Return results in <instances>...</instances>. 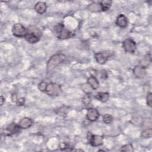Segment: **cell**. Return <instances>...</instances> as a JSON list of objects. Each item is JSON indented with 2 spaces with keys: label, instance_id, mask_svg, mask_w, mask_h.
Instances as JSON below:
<instances>
[{
  "label": "cell",
  "instance_id": "1",
  "mask_svg": "<svg viewBox=\"0 0 152 152\" xmlns=\"http://www.w3.org/2000/svg\"><path fill=\"white\" fill-rule=\"evenodd\" d=\"M41 31L35 26H30L27 29V33L24 36L25 40L29 43H36L40 39Z\"/></svg>",
  "mask_w": 152,
  "mask_h": 152
},
{
  "label": "cell",
  "instance_id": "2",
  "mask_svg": "<svg viewBox=\"0 0 152 152\" xmlns=\"http://www.w3.org/2000/svg\"><path fill=\"white\" fill-rule=\"evenodd\" d=\"M66 59V56L62 53H57L52 55L47 62V72H50Z\"/></svg>",
  "mask_w": 152,
  "mask_h": 152
},
{
  "label": "cell",
  "instance_id": "3",
  "mask_svg": "<svg viewBox=\"0 0 152 152\" xmlns=\"http://www.w3.org/2000/svg\"><path fill=\"white\" fill-rule=\"evenodd\" d=\"M53 33L55 36L59 39H68L72 36V33L62 23H58L54 26Z\"/></svg>",
  "mask_w": 152,
  "mask_h": 152
},
{
  "label": "cell",
  "instance_id": "4",
  "mask_svg": "<svg viewBox=\"0 0 152 152\" xmlns=\"http://www.w3.org/2000/svg\"><path fill=\"white\" fill-rule=\"evenodd\" d=\"M115 55V51L113 50H106L103 52H99L94 53V58L96 62L100 64H104L107 61L112 57Z\"/></svg>",
  "mask_w": 152,
  "mask_h": 152
},
{
  "label": "cell",
  "instance_id": "5",
  "mask_svg": "<svg viewBox=\"0 0 152 152\" xmlns=\"http://www.w3.org/2000/svg\"><path fill=\"white\" fill-rule=\"evenodd\" d=\"M61 86L54 83H50L48 84L45 92L49 96H57L61 92Z\"/></svg>",
  "mask_w": 152,
  "mask_h": 152
},
{
  "label": "cell",
  "instance_id": "6",
  "mask_svg": "<svg viewBox=\"0 0 152 152\" xmlns=\"http://www.w3.org/2000/svg\"><path fill=\"white\" fill-rule=\"evenodd\" d=\"M12 32L14 36L17 37H24L27 33V29L20 23L15 24L12 28Z\"/></svg>",
  "mask_w": 152,
  "mask_h": 152
},
{
  "label": "cell",
  "instance_id": "7",
  "mask_svg": "<svg viewBox=\"0 0 152 152\" xmlns=\"http://www.w3.org/2000/svg\"><path fill=\"white\" fill-rule=\"evenodd\" d=\"M21 128L18 124L12 123L8 126L5 129L2 131V134L5 136H11L12 135L19 133L21 130Z\"/></svg>",
  "mask_w": 152,
  "mask_h": 152
},
{
  "label": "cell",
  "instance_id": "8",
  "mask_svg": "<svg viewBox=\"0 0 152 152\" xmlns=\"http://www.w3.org/2000/svg\"><path fill=\"white\" fill-rule=\"evenodd\" d=\"M122 46L125 51L129 53H134L137 49L136 43L131 38L125 39L122 43Z\"/></svg>",
  "mask_w": 152,
  "mask_h": 152
},
{
  "label": "cell",
  "instance_id": "9",
  "mask_svg": "<svg viewBox=\"0 0 152 152\" xmlns=\"http://www.w3.org/2000/svg\"><path fill=\"white\" fill-rule=\"evenodd\" d=\"M88 140L90 144L94 147H98L103 144V138L102 136L98 135H92L91 134H88Z\"/></svg>",
  "mask_w": 152,
  "mask_h": 152
},
{
  "label": "cell",
  "instance_id": "10",
  "mask_svg": "<svg viewBox=\"0 0 152 152\" xmlns=\"http://www.w3.org/2000/svg\"><path fill=\"white\" fill-rule=\"evenodd\" d=\"M99 117V113L96 109L90 108L87 110L86 114V118L88 121L94 122L98 119Z\"/></svg>",
  "mask_w": 152,
  "mask_h": 152
},
{
  "label": "cell",
  "instance_id": "11",
  "mask_svg": "<svg viewBox=\"0 0 152 152\" xmlns=\"http://www.w3.org/2000/svg\"><path fill=\"white\" fill-rule=\"evenodd\" d=\"M33 124V120L28 117L22 118L18 123L19 126L21 129H28Z\"/></svg>",
  "mask_w": 152,
  "mask_h": 152
},
{
  "label": "cell",
  "instance_id": "12",
  "mask_svg": "<svg viewBox=\"0 0 152 152\" xmlns=\"http://www.w3.org/2000/svg\"><path fill=\"white\" fill-rule=\"evenodd\" d=\"M133 73L137 78H143L146 75L145 69L140 65L135 66L133 69Z\"/></svg>",
  "mask_w": 152,
  "mask_h": 152
},
{
  "label": "cell",
  "instance_id": "13",
  "mask_svg": "<svg viewBox=\"0 0 152 152\" xmlns=\"http://www.w3.org/2000/svg\"><path fill=\"white\" fill-rule=\"evenodd\" d=\"M47 5L45 2L42 1L37 2L34 6L35 11L39 14H43L46 11Z\"/></svg>",
  "mask_w": 152,
  "mask_h": 152
},
{
  "label": "cell",
  "instance_id": "14",
  "mask_svg": "<svg viewBox=\"0 0 152 152\" xmlns=\"http://www.w3.org/2000/svg\"><path fill=\"white\" fill-rule=\"evenodd\" d=\"M116 24L121 28H125L128 25L127 18L124 14L119 15L116 18Z\"/></svg>",
  "mask_w": 152,
  "mask_h": 152
},
{
  "label": "cell",
  "instance_id": "15",
  "mask_svg": "<svg viewBox=\"0 0 152 152\" xmlns=\"http://www.w3.org/2000/svg\"><path fill=\"white\" fill-rule=\"evenodd\" d=\"M151 62V55L150 53L146 54L140 61V66L145 68L148 66Z\"/></svg>",
  "mask_w": 152,
  "mask_h": 152
},
{
  "label": "cell",
  "instance_id": "16",
  "mask_svg": "<svg viewBox=\"0 0 152 152\" xmlns=\"http://www.w3.org/2000/svg\"><path fill=\"white\" fill-rule=\"evenodd\" d=\"M87 9L90 11L93 12H97L102 11V8L100 3L95 2H93L90 4L87 7Z\"/></svg>",
  "mask_w": 152,
  "mask_h": 152
},
{
  "label": "cell",
  "instance_id": "17",
  "mask_svg": "<svg viewBox=\"0 0 152 152\" xmlns=\"http://www.w3.org/2000/svg\"><path fill=\"white\" fill-rule=\"evenodd\" d=\"M87 83H88L93 90L97 89L99 87V82L94 76H90L87 79Z\"/></svg>",
  "mask_w": 152,
  "mask_h": 152
},
{
  "label": "cell",
  "instance_id": "18",
  "mask_svg": "<svg viewBox=\"0 0 152 152\" xmlns=\"http://www.w3.org/2000/svg\"><path fill=\"white\" fill-rule=\"evenodd\" d=\"M96 98L99 101L104 103L109 99V94L107 92H99L96 95Z\"/></svg>",
  "mask_w": 152,
  "mask_h": 152
},
{
  "label": "cell",
  "instance_id": "19",
  "mask_svg": "<svg viewBox=\"0 0 152 152\" xmlns=\"http://www.w3.org/2000/svg\"><path fill=\"white\" fill-rule=\"evenodd\" d=\"M102 11H106L109 10L112 5V1L110 0H103L100 2Z\"/></svg>",
  "mask_w": 152,
  "mask_h": 152
},
{
  "label": "cell",
  "instance_id": "20",
  "mask_svg": "<svg viewBox=\"0 0 152 152\" xmlns=\"http://www.w3.org/2000/svg\"><path fill=\"white\" fill-rule=\"evenodd\" d=\"M152 136V130L150 128H145L141 132V137L144 138H149Z\"/></svg>",
  "mask_w": 152,
  "mask_h": 152
},
{
  "label": "cell",
  "instance_id": "21",
  "mask_svg": "<svg viewBox=\"0 0 152 152\" xmlns=\"http://www.w3.org/2000/svg\"><path fill=\"white\" fill-rule=\"evenodd\" d=\"M82 90L86 93V94H90L93 90L88 83H84L81 86Z\"/></svg>",
  "mask_w": 152,
  "mask_h": 152
},
{
  "label": "cell",
  "instance_id": "22",
  "mask_svg": "<svg viewBox=\"0 0 152 152\" xmlns=\"http://www.w3.org/2000/svg\"><path fill=\"white\" fill-rule=\"evenodd\" d=\"M121 151L125 152H132L134 151L133 145L131 143L126 144L121 147Z\"/></svg>",
  "mask_w": 152,
  "mask_h": 152
},
{
  "label": "cell",
  "instance_id": "23",
  "mask_svg": "<svg viewBox=\"0 0 152 152\" xmlns=\"http://www.w3.org/2000/svg\"><path fill=\"white\" fill-rule=\"evenodd\" d=\"M91 97L89 94H86L83 98V103L84 105L87 106L89 105L91 103Z\"/></svg>",
  "mask_w": 152,
  "mask_h": 152
},
{
  "label": "cell",
  "instance_id": "24",
  "mask_svg": "<svg viewBox=\"0 0 152 152\" xmlns=\"http://www.w3.org/2000/svg\"><path fill=\"white\" fill-rule=\"evenodd\" d=\"M103 121L106 124H110L112 122V117L109 114L104 115L103 116Z\"/></svg>",
  "mask_w": 152,
  "mask_h": 152
},
{
  "label": "cell",
  "instance_id": "25",
  "mask_svg": "<svg viewBox=\"0 0 152 152\" xmlns=\"http://www.w3.org/2000/svg\"><path fill=\"white\" fill-rule=\"evenodd\" d=\"M48 84L45 82V81H41L40 83H39V84H38V89L42 91V92H45L46 91V87H47Z\"/></svg>",
  "mask_w": 152,
  "mask_h": 152
},
{
  "label": "cell",
  "instance_id": "26",
  "mask_svg": "<svg viewBox=\"0 0 152 152\" xmlns=\"http://www.w3.org/2000/svg\"><path fill=\"white\" fill-rule=\"evenodd\" d=\"M131 122L132 123V124H135L136 125H139L142 124V120L141 118H140L139 117H134L131 120Z\"/></svg>",
  "mask_w": 152,
  "mask_h": 152
},
{
  "label": "cell",
  "instance_id": "27",
  "mask_svg": "<svg viewBox=\"0 0 152 152\" xmlns=\"http://www.w3.org/2000/svg\"><path fill=\"white\" fill-rule=\"evenodd\" d=\"M152 103V93H149L147 96V104L148 106L151 107Z\"/></svg>",
  "mask_w": 152,
  "mask_h": 152
},
{
  "label": "cell",
  "instance_id": "28",
  "mask_svg": "<svg viewBox=\"0 0 152 152\" xmlns=\"http://www.w3.org/2000/svg\"><path fill=\"white\" fill-rule=\"evenodd\" d=\"M59 148L62 150H66L67 149L68 147H69V145L68 143L65 142H61L59 144Z\"/></svg>",
  "mask_w": 152,
  "mask_h": 152
},
{
  "label": "cell",
  "instance_id": "29",
  "mask_svg": "<svg viewBox=\"0 0 152 152\" xmlns=\"http://www.w3.org/2000/svg\"><path fill=\"white\" fill-rule=\"evenodd\" d=\"M25 102H26L25 98H24V97H21V98H20V99H18V100H17L16 103H17V106H23V105H24V104H25Z\"/></svg>",
  "mask_w": 152,
  "mask_h": 152
},
{
  "label": "cell",
  "instance_id": "30",
  "mask_svg": "<svg viewBox=\"0 0 152 152\" xmlns=\"http://www.w3.org/2000/svg\"><path fill=\"white\" fill-rule=\"evenodd\" d=\"M11 100H12V102H17V100H18V99H17V94H16V93H12V95H11Z\"/></svg>",
  "mask_w": 152,
  "mask_h": 152
},
{
  "label": "cell",
  "instance_id": "31",
  "mask_svg": "<svg viewBox=\"0 0 152 152\" xmlns=\"http://www.w3.org/2000/svg\"><path fill=\"white\" fill-rule=\"evenodd\" d=\"M5 97H3V96H1V97H0V104H1V105L2 106L3 104H4V103L5 102Z\"/></svg>",
  "mask_w": 152,
  "mask_h": 152
}]
</instances>
